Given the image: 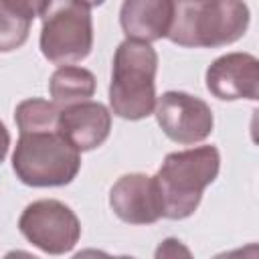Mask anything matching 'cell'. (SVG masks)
Here are the masks:
<instances>
[{"instance_id": "1", "label": "cell", "mask_w": 259, "mask_h": 259, "mask_svg": "<svg viewBox=\"0 0 259 259\" xmlns=\"http://www.w3.org/2000/svg\"><path fill=\"white\" fill-rule=\"evenodd\" d=\"M219 170L221 154L214 146L170 152L154 176L162 217L172 221L188 219L198 208L204 188L217 180Z\"/></svg>"}, {"instance_id": "2", "label": "cell", "mask_w": 259, "mask_h": 259, "mask_svg": "<svg viewBox=\"0 0 259 259\" xmlns=\"http://www.w3.org/2000/svg\"><path fill=\"white\" fill-rule=\"evenodd\" d=\"M249 6L235 0L174 2L166 38L186 49H217L239 40L249 28Z\"/></svg>"}, {"instance_id": "3", "label": "cell", "mask_w": 259, "mask_h": 259, "mask_svg": "<svg viewBox=\"0 0 259 259\" xmlns=\"http://www.w3.org/2000/svg\"><path fill=\"white\" fill-rule=\"evenodd\" d=\"M156 71L158 53L152 45L138 40H121L113 55L109 107L111 113L138 121L156 109Z\"/></svg>"}, {"instance_id": "4", "label": "cell", "mask_w": 259, "mask_h": 259, "mask_svg": "<svg viewBox=\"0 0 259 259\" xmlns=\"http://www.w3.org/2000/svg\"><path fill=\"white\" fill-rule=\"evenodd\" d=\"M95 4L77 0H49L40 6V53L59 67L83 61L93 49L91 8Z\"/></svg>"}, {"instance_id": "5", "label": "cell", "mask_w": 259, "mask_h": 259, "mask_svg": "<svg viewBox=\"0 0 259 259\" xmlns=\"http://www.w3.org/2000/svg\"><path fill=\"white\" fill-rule=\"evenodd\" d=\"M79 168L81 154L59 132L20 136L12 154L16 178L34 188L65 186L75 180Z\"/></svg>"}, {"instance_id": "6", "label": "cell", "mask_w": 259, "mask_h": 259, "mask_svg": "<svg viewBox=\"0 0 259 259\" xmlns=\"http://www.w3.org/2000/svg\"><path fill=\"white\" fill-rule=\"evenodd\" d=\"M18 229L28 243L49 255L69 253L81 237V223L75 210L55 198L30 202L18 219Z\"/></svg>"}, {"instance_id": "7", "label": "cell", "mask_w": 259, "mask_h": 259, "mask_svg": "<svg viewBox=\"0 0 259 259\" xmlns=\"http://www.w3.org/2000/svg\"><path fill=\"white\" fill-rule=\"evenodd\" d=\"M156 119L162 132L176 144L192 146L204 142L214 125L210 105L184 91H166L156 101Z\"/></svg>"}, {"instance_id": "8", "label": "cell", "mask_w": 259, "mask_h": 259, "mask_svg": "<svg viewBox=\"0 0 259 259\" xmlns=\"http://www.w3.org/2000/svg\"><path fill=\"white\" fill-rule=\"evenodd\" d=\"M206 89L221 101L259 99V61L251 53H227L214 59L204 75Z\"/></svg>"}, {"instance_id": "9", "label": "cell", "mask_w": 259, "mask_h": 259, "mask_svg": "<svg viewBox=\"0 0 259 259\" xmlns=\"http://www.w3.org/2000/svg\"><path fill=\"white\" fill-rule=\"evenodd\" d=\"M109 206L117 219L130 225H152L162 219V204L154 176L132 172L115 180L109 190Z\"/></svg>"}, {"instance_id": "10", "label": "cell", "mask_w": 259, "mask_h": 259, "mask_svg": "<svg viewBox=\"0 0 259 259\" xmlns=\"http://www.w3.org/2000/svg\"><path fill=\"white\" fill-rule=\"evenodd\" d=\"M57 132L79 154L99 148L111 132V111L99 101H83L61 109Z\"/></svg>"}, {"instance_id": "11", "label": "cell", "mask_w": 259, "mask_h": 259, "mask_svg": "<svg viewBox=\"0 0 259 259\" xmlns=\"http://www.w3.org/2000/svg\"><path fill=\"white\" fill-rule=\"evenodd\" d=\"M172 12V0H125L119 10V24L127 40L152 45L166 38Z\"/></svg>"}, {"instance_id": "12", "label": "cell", "mask_w": 259, "mask_h": 259, "mask_svg": "<svg viewBox=\"0 0 259 259\" xmlns=\"http://www.w3.org/2000/svg\"><path fill=\"white\" fill-rule=\"evenodd\" d=\"M40 0H0V53L20 49L38 16Z\"/></svg>"}, {"instance_id": "13", "label": "cell", "mask_w": 259, "mask_h": 259, "mask_svg": "<svg viewBox=\"0 0 259 259\" xmlns=\"http://www.w3.org/2000/svg\"><path fill=\"white\" fill-rule=\"evenodd\" d=\"M95 75L85 69V67H77V65H67V67H59L49 81V91L53 97V103L61 109L75 105V103H83V101H91L93 93H95Z\"/></svg>"}, {"instance_id": "14", "label": "cell", "mask_w": 259, "mask_h": 259, "mask_svg": "<svg viewBox=\"0 0 259 259\" xmlns=\"http://www.w3.org/2000/svg\"><path fill=\"white\" fill-rule=\"evenodd\" d=\"M59 113H61V109L53 101H47L40 97H30L16 105L14 121L18 125L20 136L47 134V132H57Z\"/></svg>"}, {"instance_id": "15", "label": "cell", "mask_w": 259, "mask_h": 259, "mask_svg": "<svg viewBox=\"0 0 259 259\" xmlns=\"http://www.w3.org/2000/svg\"><path fill=\"white\" fill-rule=\"evenodd\" d=\"M154 259H194L190 249L176 237H166L162 243H158L154 251Z\"/></svg>"}, {"instance_id": "16", "label": "cell", "mask_w": 259, "mask_h": 259, "mask_svg": "<svg viewBox=\"0 0 259 259\" xmlns=\"http://www.w3.org/2000/svg\"><path fill=\"white\" fill-rule=\"evenodd\" d=\"M212 259H259V245L257 243H247L239 249L219 253Z\"/></svg>"}, {"instance_id": "17", "label": "cell", "mask_w": 259, "mask_h": 259, "mask_svg": "<svg viewBox=\"0 0 259 259\" xmlns=\"http://www.w3.org/2000/svg\"><path fill=\"white\" fill-rule=\"evenodd\" d=\"M71 259H115V257H111L109 253H105L101 249H83V251L75 253Z\"/></svg>"}, {"instance_id": "18", "label": "cell", "mask_w": 259, "mask_h": 259, "mask_svg": "<svg viewBox=\"0 0 259 259\" xmlns=\"http://www.w3.org/2000/svg\"><path fill=\"white\" fill-rule=\"evenodd\" d=\"M8 148H10V134H8L6 125L0 121V164L4 162V158L8 154Z\"/></svg>"}, {"instance_id": "19", "label": "cell", "mask_w": 259, "mask_h": 259, "mask_svg": "<svg viewBox=\"0 0 259 259\" xmlns=\"http://www.w3.org/2000/svg\"><path fill=\"white\" fill-rule=\"evenodd\" d=\"M2 259H38L36 255L28 253V251H22V249H14V251H8Z\"/></svg>"}, {"instance_id": "20", "label": "cell", "mask_w": 259, "mask_h": 259, "mask_svg": "<svg viewBox=\"0 0 259 259\" xmlns=\"http://www.w3.org/2000/svg\"><path fill=\"white\" fill-rule=\"evenodd\" d=\"M115 259H136V257H127V255H119V257H115Z\"/></svg>"}]
</instances>
